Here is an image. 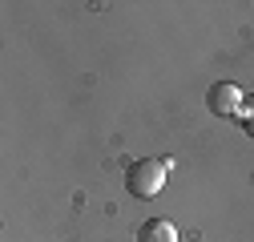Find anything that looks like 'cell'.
I'll return each instance as SVG.
<instances>
[{
    "label": "cell",
    "mask_w": 254,
    "mask_h": 242,
    "mask_svg": "<svg viewBox=\"0 0 254 242\" xmlns=\"http://www.w3.org/2000/svg\"><path fill=\"white\" fill-rule=\"evenodd\" d=\"M166 170H170V162L162 158H141V162H133L129 170H125V190H129L133 198H153V194H162V186H166Z\"/></svg>",
    "instance_id": "cell-1"
},
{
    "label": "cell",
    "mask_w": 254,
    "mask_h": 242,
    "mask_svg": "<svg viewBox=\"0 0 254 242\" xmlns=\"http://www.w3.org/2000/svg\"><path fill=\"white\" fill-rule=\"evenodd\" d=\"M242 89L238 85H230V81H222V85H214L210 93H206V105H210V113H218V117H238L242 113Z\"/></svg>",
    "instance_id": "cell-2"
},
{
    "label": "cell",
    "mask_w": 254,
    "mask_h": 242,
    "mask_svg": "<svg viewBox=\"0 0 254 242\" xmlns=\"http://www.w3.org/2000/svg\"><path fill=\"white\" fill-rule=\"evenodd\" d=\"M137 242H178V230H174V222H166V218H149V222H141Z\"/></svg>",
    "instance_id": "cell-3"
},
{
    "label": "cell",
    "mask_w": 254,
    "mask_h": 242,
    "mask_svg": "<svg viewBox=\"0 0 254 242\" xmlns=\"http://www.w3.org/2000/svg\"><path fill=\"white\" fill-rule=\"evenodd\" d=\"M238 121H242V129H246V133L254 137V93H250V97L242 101V113H238Z\"/></svg>",
    "instance_id": "cell-4"
}]
</instances>
